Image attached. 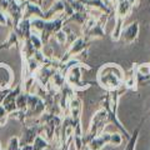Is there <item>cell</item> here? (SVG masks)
Returning <instances> with one entry per match:
<instances>
[{"label": "cell", "mask_w": 150, "mask_h": 150, "mask_svg": "<svg viewBox=\"0 0 150 150\" xmlns=\"http://www.w3.org/2000/svg\"><path fill=\"white\" fill-rule=\"evenodd\" d=\"M125 71L119 64L106 63L98 70L96 81L106 91L118 90L124 85Z\"/></svg>", "instance_id": "cell-1"}, {"label": "cell", "mask_w": 150, "mask_h": 150, "mask_svg": "<svg viewBox=\"0 0 150 150\" xmlns=\"http://www.w3.org/2000/svg\"><path fill=\"white\" fill-rule=\"evenodd\" d=\"M126 91V88L123 85L118 90H112V91H106V94H104L100 98V105L101 108L106 111L108 114V120H109V124L115 125L118 130L121 134H124L126 139L130 138L129 131L126 130L125 126L121 124V121L118 118V103L120 100L121 95Z\"/></svg>", "instance_id": "cell-2"}, {"label": "cell", "mask_w": 150, "mask_h": 150, "mask_svg": "<svg viewBox=\"0 0 150 150\" xmlns=\"http://www.w3.org/2000/svg\"><path fill=\"white\" fill-rule=\"evenodd\" d=\"M109 125V120H108V114L106 111L100 108L99 110L95 111V114L93 115L91 121H90V125H89V129L86 131V134L83 135V143L84 145L89 144L91 139H94L98 135H100L101 133L105 131V128Z\"/></svg>", "instance_id": "cell-3"}, {"label": "cell", "mask_w": 150, "mask_h": 150, "mask_svg": "<svg viewBox=\"0 0 150 150\" xmlns=\"http://www.w3.org/2000/svg\"><path fill=\"white\" fill-rule=\"evenodd\" d=\"M84 69L86 70H90L91 68L89 67V65H86L85 63H78V64H74L71 65L69 69L67 74H65V81H67V84L73 88L75 91H81V90H85V89H88L89 86H90L91 83H85L83 81V75H81V71Z\"/></svg>", "instance_id": "cell-4"}, {"label": "cell", "mask_w": 150, "mask_h": 150, "mask_svg": "<svg viewBox=\"0 0 150 150\" xmlns=\"http://www.w3.org/2000/svg\"><path fill=\"white\" fill-rule=\"evenodd\" d=\"M69 116L73 123L74 135L83 137V126H81V112H83V101L79 96L74 95L69 103Z\"/></svg>", "instance_id": "cell-5"}, {"label": "cell", "mask_w": 150, "mask_h": 150, "mask_svg": "<svg viewBox=\"0 0 150 150\" xmlns=\"http://www.w3.org/2000/svg\"><path fill=\"white\" fill-rule=\"evenodd\" d=\"M90 43H91V40L86 39V38L78 36L76 39H75L71 44H70V46H68V48H67L63 58L59 59L60 64H64V63H67L68 60H70V59L76 58L78 55L86 53L88 49H89V46H90Z\"/></svg>", "instance_id": "cell-6"}, {"label": "cell", "mask_w": 150, "mask_h": 150, "mask_svg": "<svg viewBox=\"0 0 150 150\" xmlns=\"http://www.w3.org/2000/svg\"><path fill=\"white\" fill-rule=\"evenodd\" d=\"M109 18L110 16L106 15V14H101V15L98 18L95 24L81 33V36L86 38V39L91 40V41L94 39H103V38H105V25H106L108 20H109Z\"/></svg>", "instance_id": "cell-7"}, {"label": "cell", "mask_w": 150, "mask_h": 150, "mask_svg": "<svg viewBox=\"0 0 150 150\" xmlns=\"http://www.w3.org/2000/svg\"><path fill=\"white\" fill-rule=\"evenodd\" d=\"M40 134V125L39 124H30V125H25L24 130H23L21 137L19 138L20 142V146L21 145H31L34 143L35 138Z\"/></svg>", "instance_id": "cell-8"}, {"label": "cell", "mask_w": 150, "mask_h": 150, "mask_svg": "<svg viewBox=\"0 0 150 150\" xmlns=\"http://www.w3.org/2000/svg\"><path fill=\"white\" fill-rule=\"evenodd\" d=\"M139 30H140V26H139L138 21H133L126 26L124 25L123 30H121V34H120V39H123L125 44L134 43V41L138 39Z\"/></svg>", "instance_id": "cell-9"}, {"label": "cell", "mask_w": 150, "mask_h": 150, "mask_svg": "<svg viewBox=\"0 0 150 150\" xmlns=\"http://www.w3.org/2000/svg\"><path fill=\"white\" fill-rule=\"evenodd\" d=\"M76 1L83 4L84 6L90 9V10H96V11L104 13L109 16H111L112 14H114V10L106 5L104 0H76Z\"/></svg>", "instance_id": "cell-10"}, {"label": "cell", "mask_w": 150, "mask_h": 150, "mask_svg": "<svg viewBox=\"0 0 150 150\" xmlns=\"http://www.w3.org/2000/svg\"><path fill=\"white\" fill-rule=\"evenodd\" d=\"M33 18H44V10L39 4H33L24 1V10H23V19H33Z\"/></svg>", "instance_id": "cell-11"}, {"label": "cell", "mask_w": 150, "mask_h": 150, "mask_svg": "<svg viewBox=\"0 0 150 150\" xmlns=\"http://www.w3.org/2000/svg\"><path fill=\"white\" fill-rule=\"evenodd\" d=\"M14 81V73L11 68H9L5 64H0V89L13 88Z\"/></svg>", "instance_id": "cell-12"}, {"label": "cell", "mask_w": 150, "mask_h": 150, "mask_svg": "<svg viewBox=\"0 0 150 150\" xmlns=\"http://www.w3.org/2000/svg\"><path fill=\"white\" fill-rule=\"evenodd\" d=\"M109 140H110V133H101L100 135H98L94 139H91L89 144L86 145V148L89 150H101L105 146L106 144H109Z\"/></svg>", "instance_id": "cell-13"}, {"label": "cell", "mask_w": 150, "mask_h": 150, "mask_svg": "<svg viewBox=\"0 0 150 150\" xmlns=\"http://www.w3.org/2000/svg\"><path fill=\"white\" fill-rule=\"evenodd\" d=\"M65 9V1L64 0H55L51 5L44 10V20H51V18L54 15H60L64 13Z\"/></svg>", "instance_id": "cell-14"}, {"label": "cell", "mask_w": 150, "mask_h": 150, "mask_svg": "<svg viewBox=\"0 0 150 150\" xmlns=\"http://www.w3.org/2000/svg\"><path fill=\"white\" fill-rule=\"evenodd\" d=\"M135 74H137L138 85L150 81V63L148 64H135Z\"/></svg>", "instance_id": "cell-15"}, {"label": "cell", "mask_w": 150, "mask_h": 150, "mask_svg": "<svg viewBox=\"0 0 150 150\" xmlns=\"http://www.w3.org/2000/svg\"><path fill=\"white\" fill-rule=\"evenodd\" d=\"M19 49H20V53H21V58L23 60H28V59H31L33 56L35 54V48L33 46V44L28 40H24L20 43V46H19Z\"/></svg>", "instance_id": "cell-16"}, {"label": "cell", "mask_w": 150, "mask_h": 150, "mask_svg": "<svg viewBox=\"0 0 150 150\" xmlns=\"http://www.w3.org/2000/svg\"><path fill=\"white\" fill-rule=\"evenodd\" d=\"M124 86L126 88V90H137L138 89V81H137V74H135V64H133L131 67L129 75H125L124 79Z\"/></svg>", "instance_id": "cell-17"}, {"label": "cell", "mask_w": 150, "mask_h": 150, "mask_svg": "<svg viewBox=\"0 0 150 150\" xmlns=\"http://www.w3.org/2000/svg\"><path fill=\"white\" fill-rule=\"evenodd\" d=\"M143 121L137 126V129H134L133 134H130V138L128 139V142H126V145H125L124 150H135V149H137V144H138L140 130H142V126H143Z\"/></svg>", "instance_id": "cell-18"}, {"label": "cell", "mask_w": 150, "mask_h": 150, "mask_svg": "<svg viewBox=\"0 0 150 150\" xmlns=\"http://www.w3.org/2000/svg\"><path fill=\"white\" fill-rule=\"evenodd\" d=\"M28 96H29V94L25 93V91H21L16 96V100H15L16 110H24V111H26V109H28Z\"/></svg>", "instance_id": "cell-19"}, {"label": "cell", "mask_w": 150, "mask_h": 150, "mask_svg": "<svg viewBox=\"0 0 150 150\" xmlns=\"http://www.w3.org/2000/svg\"><path fill=\"white\" fill-rule=\"evenodd\" d=\"M49 145H50V143L48 140L44 139L41 135H38L34 140V143L31 144V146H33L31 150H46L49 148Z\"/></svg>", "instance_id": "cell-20"}, {"label": "cell", "mask_w": 150, "mask_h": 150, "mask_svg": "<svg viewBox=\"0 0 150 150\" xmlns=\"http://www.w3.org/2000/svg\"><path fill=\"white\" fill-rule=\"evenodd\" d=\"M53 38L55 39L56 43H58V45L65 46V44H67V38H68V34H67V30H65V28H63V29L59 30L58 33H55V35Z\"/></svg>", "instance_id": "cell-21"}, {"label": "cell", "mask_w": 150, "mask_h": 150, "mask_svg": "<svg viewBox=\"0 0 150 150\" xmlns=\"http://www.w3.org/2000/svg\"><path fill=\"white\" fill-rule=\"evenodd\" d=\"M29 41L33 44V46L35 48V50H43L44 44H43V41H41L39 34H36V33H31V35L29 38Z\"/></svg>", "instance_id": "cell-22"}, {"label": "cell", "mask_w": 150, "mask_h": 150, "mask_svg": "<svg viewBox=\"0 0 150 150\" xmlns=\"http://www.w3.org/2000/svg\"><path fill=\"white\" fill-rule=\"evenodd\" d=\"M110 145H114V146H120L123 144V137H121L120 133H110V140H109Z\"/></svg>", "instance_id": "cell-23"}, {"label": "cell", "mask_w": 150, "mask_h": 150, "mask_svg": "<svg viewBox=\"0 0 150 150\" xmlns=\"http://www.w3.org/2000/svg\"><path fill=\"white\" fill-rule=\"evenodd\" d=\"M20 148V142H19V138L18 137H11L10 140L8 143V146L5 150H19Z\"/></svg>", "instance_id": "cell-24"}, {"label": "cell", "mask_w": 150, "mask_h": 150, "mask_svg": "<svg viewBox=\"0 0 150 150\" xmlns=\"http://www.w3.org/2000/svg\"><path fill=\"white\" fill-rule=\"evenodd\" d=\"M33 146L31 145H21L20 148H19V150H31Z\"/></svg>", "instance_id": "cell-25"}, {"label": "cell", "mask_w": 150, "mask_h": 150, "mask_svg": "<svg viewBox=\"0 0 150 150\" xmlns=\"http://www.w3.org/2000/svg\"><path fill=\"white\" fill-rule=\"evenodd\" d=\"M28 3H33V4H38V0H25Z\"/></svg>", "instance_id": "cell-26"}, {"label": "cell", "mask_w": 150, "mask_h": 150, "mask_svg": "<svg viewBox=\"0 0 150 150\" xmlns=\"http://www.w3.org/2000/svg\"><path fill=\"white\" fill-rule=\"evenodd\" d=\"M65 1H68V3H69V4H71V3H73V1H74V0H65Z\"/></svg>", "instance_id": "cell-27"}, {"label": "cell", "mask_w": 150, "mask_h": 150, "mask_svg": "<svg viewBox=\"0 0 150 150\" xmlns=\"http://www.w3.org/2000/svg\"><path fill=\"white\" fill-rule=\"evenodd\" d=\"M18 1H19V3H24L25 0H18Z\"/></svg>", "instance_id": "cell-28"}, {"label": "cell", "mask_w": 150, "mask_h": 150, "mask_svg": "<svg viewBox=\"0 0 150 150\" xmlns=\"http://www.w3.org/2000/svg\"><path fill=\"white\" fill-rule=\"evenodd\" d=\"M0 150H3V148H1V143H0Z\"/></svg>", "instance_id": "cell-29"}, {"label": "cell", "mask_w": 150, "mask_h": 150, "mask_svg": "<svg viewBox=\"0 0 150 150\" xmlns=\"http://www.w3.org/2000/svg\"><path fill=\"white\" fill-rule=\"evenodd\" d=\"M86 148H83V149H78V150H85Z\"/></svg>", "instance_id": "cell-30"}]
</instances>
